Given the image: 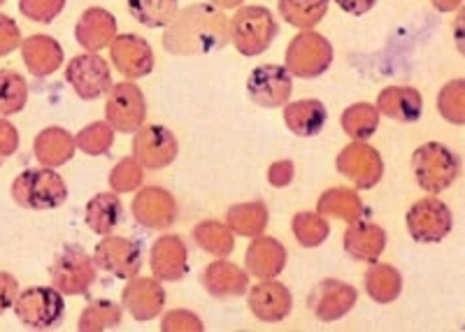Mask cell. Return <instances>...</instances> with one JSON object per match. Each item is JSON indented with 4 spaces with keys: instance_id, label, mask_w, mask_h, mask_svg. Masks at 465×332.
Masks as SVG:
<instances>
[{
    "instance_id": "f35d334b",
    "label": "cell",
    "mask_w": 465,
    "mask_h": 332,
    "mask_svg": "<svg viewBox=\"0 0 465 332\" xmlns=\"http://www.w3.org/2000/svg\"><path fill=\"white\" fill-rule=\"evenodd\" d=\"M119 323H122V305L112 300H94L84 307L77 327L82 332H101L112 330Z\"/></svg>"
},
{
    "instance_id": "db71d44e",
    "label": "cell",
    "mask_w": 465,
    "mask_h": 332,
    "mask_svg": "<svg viewBox=\"0 0 465 332\" xmlns=\"http://www.w3.org/2000/svg\"><path fill=\"white\" fill-rule=\"evenodd\" d=\"M0 163H3V159H0Z\"/></svg>"
},
{
    "instance_id": "9c48e42d",
    "label": "cell",
    "mask_w": 465,
    "mask_h": 332,
    "mask_svg": "<svg viewBox=\"0 0 465 332\" xmlns=\"http://www.w3.org/2000/svg\"><path fill=\"white\" fill-rule=\"evenodd\" d=\"M105 122L114 128V132H131L138 131L147 122V101L138 84L133 82H122L107 91L105 103Z\"/></svg>"
},
{
    "instance_id": "1f68e13d",
    "label": "cell",
    "mask_w": 465,
    "mask_h": 332,
    "mask_svg": "<svg viewBox=\"0 0 465 332\" xmlns=\"http://www.w3.org/2000/svg\"><path fill=\"white\" fill-rule=\"evenodd\" d=\"M331 0H277L282 19L301 31H312L328 15Z\"/></svg>"
},
{
    "instance_id": "277c9868",
    "label": "cell",
    "mask_w": 465,
    "mask_h": 332,
    "mask_svg": "<svg viewBox=\"0 0 465 332\" xmlns=\"http://www.w3.org/2000/svg\"><path fill=\"white\" fill-rule=\"evenodd\" d=\"M412 172L423 190L438 195L460 177V161L450 147L440 142H426L414 149Z\"/></svg>"
},
{
    "instance_id": "4316f807",
    "label": "cell",
    "mask_w": 465,
    "mask_h": 332,
    "mask_svg": "<svg viewBox=\"0 0 465 332\" xmlns=\"http://www.w3.org/2000/svg\"><path fill=\"white\" fill-rule=\"evenodd\" d=\"M33 151H35L37 163L43 168H61V165L73 159L74 151H77V144H74V138L65 128L49 126L37 132Z\"/></svg>"
},
{
    "instance_id": "44dd1931",
    "label": "cell",
    "mask_w": 465,
    "mask_h": 332,
    "mask_svg": "<svg viewBox=\"0 0 465 332\" xmlns=\"http://www.w3.org/2000/svg\"><path fill=\"white\" fill-rule=\"evenodd\" d=\"M342 247L349 259L359 260V263H375L386 249V230L377 223L356 219L344 230Z\"/></svg>"
},
{
    "instance_id": "ab89813d",
    "label": "cell",
    "mask_w": 465,
    "mask_h": 332,
    "mask_svg": "<svg viewBox=\"0 0 465 332\" xmlns=\"http://www.w3.org/2000/svg\"><path fill=\"white\" fill-rule=\"evenodd\" d=\"M74 144L80 151H84L86 156H103L112 149L114 144V128L107 122H94L89 126L82 128L74 138Z\"/></svg>"
},
{
    "instance_id": "83f0119b",
    "label": "cell",
    "mask_w": 465,
    "mask_h": 332,
    "mask_svg": "<svg viewBox=\"0 0 465 332\" xmlns=\"http://www.w3.org/2000/svg\"><path fill=\"white\" fill-rule=\"evenodd\" d=\"M328 119L326 105L322 101L307 98V101L289 103L284 107V123L298 138H314L323 131Z\"/></svg>"
},
{
    "instance_id": "c3c4849f",
    "label": "cell",
    "mask_w": 465,
    "mask_h": 332,
    "mask_svg": "<svg viewBox=\"0 0 465 332\" xmlns=\"http://www.w3.org/2000/svg\"><path fill=\"white\" fill-rule=\"evenodd\" d=\"M293 174H296V168H293L291 161H277V163L270 165L268 181L275 189H284V186H289L293 181Z\"/></svg>"
},
{
    "instance_id": "4fadbf2b",
    "label": "cell",
    "mask_w": 465,
    "mask_h": 332,
    "mask_svg": "<svg viewBox=\"0 0 465 332\" xmlns=\"http://www.w3.org/2000/svg\"><path fill=\"white\" fill-rule=\"evenodd\" d=\"M95 268L116 279H131L143 269V249L138 242L119 235H103L94 251Z\"/></svg>"
},
{
    "instance_id": "ac0fdd59",
    "label": "cell",
    "mask_w": 465,
    "mask_h": 332,
    "mask_svg": "<svg viewBox=\"0 0 465 332\" xmlns=\"http://www.w3.org/2000/svg\"><path fill=\"white\" fill-rule=\"evenodd\" d=\"M124 309L131 314L135 321H153L163 314L165 307V288L156 277H131L122 293Z\"/></svg>"
},
{
    "instance_id": "7c38bea8",
    "label": "cell",
    "mask_w": 465,
    "mask_h": 332,
    "mask_svg": "<svg viewBox=\"0 0 465 332\" xmlns=\"http://www.w3.org/2000/svg\"><path fill=\"white\" fill-rule=\"evenodd\" d=\"M335 168L342 177H347L356 189L371 190L384 177V161L380 151L368 142H351L338 153Z\"/></svg>"
},
{
    "instance_id": "d590c367",
    "label": "cell",
    "mask_w": 465,
    "mask_h": 332,
    "mask_svg": "<svg viewBox=\"0 0 465 332\" xmlns=\"http://www.w3.org/2000/svg\"><path fill=\"white\" fill-rule=\"evenodd\" d=\"M135 22L147 28H165L180 12V0H126Z\"/></svg>"
},
{
    "instance_id": "7a4b0ae2",
    "label": "cell",
    "mask_w": 465,
    "mask_h": 332,
    "mask_svg": "<svg viewBox=\"0 0 465 332\" xmlns=\"http://www.w3.org/2000/svg\"><path fill=\"white\" fill-rule=\"evenodd\" d=\"M12 198L24 210H56L68 200V186L56 170H26L12 181Z\"/></svg>"
},
{
    "instance_id": "d6a6232c",
    "label": "cell",
    "mask_w": 465,
    "mask_h": 332,
    "mask_svg": "<svg viewBox=\"0 0 465 332\" xmlns=\"http://www.w3.org/2000/svg\"><path fill=\"white\" fill-rule=\"evenodd\" d=\"M344 135L354 140V142H368L380 128V112L371 103H354L340 116Z\"/></svg>"
},
{
    "instance_id": "ba28073f",
    "label": "cell",
    "mask_w": 465,
    "mask_h": 332,
    "mask_svg": "<svg viewBox=\"0 0 465 332\" xmlns=\"http://www.w3.org/2000/svg\"><path fill=\"white\" fill-rule=\"evenodd\" d=\"M52 286L64 296H82L94 286L95 263L82 247H65L49 268Z\"/></svg>"
},
{
    "instance_id": "9a60e30c",
    "label": "cell",
    "mask_w": 465,
    "mask_h": 332,
    "mask_svg": "<svg viewBox=\"0 0 465 332\" xmlns=\"http://www.w3.org/2000/svg\"><path fill=\"white\" fill-rule=\"evenodd\" d=\"M356 298H359V293L347 281L323 279L312 288V293L307 298V307L312 309L319 321L333 323L354 309Z\"/></svg>"
},
{
    "instance_id": "d6986e66",
    "label": "cell",
    "mask_w": 465,
    "mask_h": 332,
    "mask_svg": "<svg viewBox=\"0 0 465 332\" xmlns=\"http://www.w3.org/2000/svg\"><path fill=\"white\" fill-rule=\"evenodd\" d=\"M247 305L259 321L280 323L293 309V296L282 281L261 279L254 288L249 290Z\"/></svg>"
},
{
    "instance_id": "7402d4cb",
    "label": "cell",
    "mask_w": 465,
    "mask_h": 332,
    "mask_svg": "<svg viewBox=\"0 0 465 332\" xmlns=\"http://www.w3.org/2000/svg\"><path fill=\"white\" fill-rule=\"evenodd\" d=\"M244 265H247L249 275L256 277V279H275V277L282 275V269L286 268L284 244L275 238L256 235L247 247Z\"/></svg>"
},
{
    "instance_id": "5bb4252c",
    "label": "cell",
    "mask_w": 465,
    "mask_h": 332,
    "mask_svg": "<svg viewBox=\"0 0 465 332\" xmlns=\"http://www.w3.org/2000/svg\"><path fill=\"white\" fill-rule=\"evenodd\" d=\"M293 91V74L284 65L265 63L252 70L247 80L249 101L261 107H282Z\"/></svg>"
},
{
    "instance_id": "cb8c5ba5",
    "label": "cell",
    "mask_w": 465,
    "mask_h": 332,
    "mask_svg": "<svg viewBox=\"0 0 465 332\" xmlns=\"http://www.w3.org/2000/svg\"><path fill=\"white\" fill-rule=\"evenodd\" d=\"M22 58L28 73L37 80H43L64 65V47L52 35L37 33V35L22 40Z\"/></svg>"
},
{
    "instance_id": "f546056e",
    "label": "cell",
    "mask_w": 465,
    "mask_h": 332,
    "mask_svg": "<svg viewBox=\"0 0 465 332\" xmlns=\"http://www.w3.org/2000/svg\"><path fill=\"white\" fill-rule=\"evenodd\" d=\"M365 290L377 305H391L401 298L402 277L393 265L371 263V269L365 272Z\"/></svg>"
},
{
    "instance_id": "bcb514c9",
    "label": "cell",
    "mask_w": 465,
    "mask_h": 332,
    "mask_svg": "<svg viewBox=\"0 0 465 332\" xmlns=\"http://www.w3.org/2000/svg\"><path fill=\"white\" fill-rule=\"evenodd\" d=\"M16 296H19V281L10 272H0V317L15 305Z\"/></svg>"
},
{
    "instance_id": "ee69618b",
    "label": "cell",
    "mask_w": 465,
    "mask_h": 332,
    "mask_svg": "<svg viewBox=\"0 0 465 332\" xmlns=\"http://www.w3.org/2000/svg\"><path fill=\"white\" fill-rule=\"evenodd\" d=\"M161 330L163 332H201L205 330V323L198 314L189 309H173L161 318Z\"/></svg>"
},
{
    "instance_id": "603a6c76",
    "label": "cell",
    "mask_w": 465,
    "mask_h": 332,
    "mask_svg": "<svg viewBox=\"0 0 465 332\" xmlns=\"http://www.w3.org/2000/svg\"><path fill=\"white\" fill-rule=\"evenodd\" d=\"M116 37V19L112 12L103 7H89L82 12L80 22L74 26V40L86 52H101L110 47Z\"/></svg>"
},
{
    "instance_id": "836d02e7",
    "label": "cell",
    "mask_w": 465,
    "mask_h": 332,
    "mask_svg": "<svg viewBox=\"0 0 465 332\" xmlns=\"http://www.w3.org/2000/svg\"><path fill=\"white\" fill-rule=\"evenodd\" d=\"M317 211L326 219L333 217L351 223L356 221V219L363 217V202H361L356 190L328 189L326 193H322V198H319Z\"/></svg>"
},
{
    "instance_id": "6da1fadb",
    "label": "cell",
    "mask_w": 465,
    "mask_h": 332,
    "mask_svg": "<svg viewBox=\"0 0 465 332\" xmlns=\"http://www.w3.org/2000/svg\"><path fill=\"white\" fill-rule=\"evenodd\" d=\"M231 43V19L210 3L189 5L165 26L163 47L174 56H205Z\"/></svg>"
},
{
    "instance_id": "f907efd6",
    "label": "cell",
    "mask_w": 465,
    "mask_h": 332,
    "mask_svg": "<svg viewBox=\"0 0 465 332\" xmlns=\"http://www.w3.org/2000/svg\"><path fill=\"white\" fill-rule=\"evenodd\" d=\"M430 3L438 12H456L463 5V0H430Z\"/></svg>"
},
{
    "instance_id": "5b68a950",
    "label": "cell",
    "mask_w": 465,
    "mask_h": 332,
    "mask_svg": "<svg viewBox=\"0 0 465 332\" xmlns=\"http://www.w3.org/2000/svg\"><path fill=\"white\" fill-rule=\"evenodd\" d=\"M286 65L293 77L317 80L333 63V44L317 31H301L286 47Z\"/></svg>"
},
{
    "instance_id": "ffe728a7",
    "label": "cell",
    "mask_w": 465,
    "mask_h": 332,
    "mask_svg": "<svg viewBox=\"0 0 465 332\" xmlns=\"http://www.w3.org/2000/svg\"><path fill=\"white\" fill-rule=\"evenodd\" d=\"M153 277L159 281H180L189 269V251L180 235H163L153 242L149 253Z\"/></svg>"
},
{
    "instance_id": "8d00e7d4",
    "label": "cell",
    "mask_w": 465,
    "mask_h": 332,
    "mask_svg": "<svg viewBox=\"0 0 465 332\" xmlns=\"http://www.w3.org/2000/svg\"><path fill=\"white\" fill-rule=\"evenodd\" d=\"M291 228H293L298 244L305 249L322 247L331 235V223L319 211H298L291 221Z\"/></svg>"
},
{
    "instance_id": "f1b7e54d",
    "label": "cell",
    "mask_w": 465,
    "mask_h": 332,
    "mask_svg": "<svg viewBox=\"0 0 465 332\" xmlns=\"http://www.w3.org/2000/svg\"><path fill=\"white\" fill-rule=\"evenodd\" d=\"M124 221V207L119 193H98L86 202L84 223L95 235H112L114 228Z\"/></svg>"
},
{
    "instance_id": "74e56055",
    "label": "cell",
    "mask_w": 465,
    "mask_h": 332,
    "mask_svg": "<svg viewBox=\"0 0 465 332\" xmlns=\"http://www.w3.org/2000/svg\"><path fill=\"white\" fill-rule=\"evenodd\" d=\"M28 84L24 74L15 70H0V116H12L26 107Z\"/></svg>"
},
{
    "instance_id": "e575fe53",
    "label": "cell",
    "mask_w": 465,
    "mask_h": 332,
    "mask_svg": "<svg viewBox=\"0 0 465 332\" xmlns=\"http://www.w3.org/2000/svg\"><path fill=\"white\" fill-rule=\"evenodd\" d=\"M191 238L203 251H207L210 256H217V259H226L231 256L232 249H235V238H232V230L226 223L219 221H201L193 230H191Z\"/></svg>"
},
{
    "instance_id": "52a82bcc",
    "label": "cell",
    "mask_w": 465,
    "mask_h": 332,
    "mask_svg": "<svg viewBox=\"0 0 465 332\" xmlns=\"http://www.w3.org/2000/svg\"><path fill=\"white\" fill-rule=\"evenodd\" d=\"M405 223L414 242L438 244L451 232L454 217H451L450 207L444 205L438 195H429L407 210Z\"/></svg>"
},
{
    "instance_id": "e0dca14e",
    "label": "cell",
    "mask_w": 465,
    "mask_h": 332,
    "mask_svg": "<svg viewBox=\"0 0 465 332\" xmlns=\"http://www.w3.org/2000/svg\"><path fill=\"white\" fill-rule=\"evenodd\" d=\"M110 56L116 70L128 80H143L153 70V52L144 37L122 33L110 43Z\"/></svg>"
},
{
    "instance_id": "8fae6325",
    "label": "cell",
    "mask_w": 465,
    "mask_h": 332,
    "mask_svg": "<svg viewBox=\"0 0 465 332\" xmlns=\"http://www.w3.org/2000/svg\"><path fill=\"white\" fill-rule=\"evenodd\" d=\"M65 82L82 101H95L112 89L110 65L95 52L80 54L70 58V63L65 65Z\"/></svg>"
},
{
    "instance_id": "816d5d0a",
    "label": "cell",
    "mask_w": 465,
    "mask_h": 332,
    "mask_svg": "<svg viewBox=\"0 0 465 332\" xmlns=\"http://www.w3.org/2000/svg\"><path fill=\"white\" fill-rule=\"evenodd\" d=\"M244 0H210V5H214L217 10H238L242 7Z\"/></svg>"
},
{
    "instance_id": "f6af8a7d",
    "label": "cell",
    "mask_w": 465,
    "mask_h": 332,
    "mask_svg": "<svg viewBox=\"0 0 465 332\" xmlns=\"http://www.w3.org/2000/svg\"><path fill=\"white\" fill-rule=\"evenodd\" d=\"M16 47H22V31L12 16L0 15V58L12 54Z\"/></svg>"
},
{
    "instance_id": "2e32d148",
    "label": "cell",
    "mask_w": 465,
    "mask_h": 332,
    "mask_svg": "<svg viewBox=\"0 0 465 332\" xmlns=\"http://www.w3.org/2000/svg\"><path fill=\"white\" fill-rule=\"evenodd\" d=\"M133 217L149 230H168L177 221V200L161 186H147L133 198Z\"/></svg>"
},
{
    "instance_id": "30bf717a",
    "label": "cell",
    "mask_w": 465,
    "mask_h": 332,
    "mask_svg": "<svg viewBox=\"0 0 465 332\" xmlns=\"http://www.w3.org/2000/svg\"><path fill=\"white\" fill-rule=\"evenodd\" d=\"M180 144L173 131L159 123H144L133 138V159L144 170H163L177 161Z\"/></svg>"
},
{
    "instance_id": "b9f144b4",
    "label": "cell",
    "mask_w": 465,
    "mask_h": 332,
    "mask_svg": "<svg viewBox=\"0 0 465 332\" xmlns=\"http://www.w3.org/2000/svg\"><path fill=\"white\" fill-rule=\"evenodd\" d=\"M144 181V168L133 159H122L112 168L110 186L114 193H133Z\"/></svg>"
},
{
    "instance_id": "d4e9b609",
    "label": "cell",
    "mask_w": 465,
    "mask_h": 332,
    "mask_svg": "<svg viewBox=\"0 0 465 332\" xmlns=\"http://www.w3.org/2000/svg\"><path fill=\"white\" fill-rule=\"evenodd\" d=\"M377 112L393 122L414 123L423 114V95L412 86H386L377 95Z\"/></svg>"
},
{
    "instance_id": "f5cc1de1",
    "label": "cell",
    "mask_w": 465,
    "mask_h": 332,
    "mask_svg": "<svg viewBox=\"0 0 465 332\" xmlns=\"http://www.w3.org/2000/svg\"><path fill=\"white\" fill-rule=\"evenodd\" d=\"M3 3H5V0H0V5H3Z\"/></svg>"
},
{
    "instance_id": "7dc6e473",
    "label": "cell",
    "mask_w": 465,
    "mask_h": 332,
    "mask_svg": "<svg viewBox=\"0 0 465 332\" xmlns=\"http://www.w3.org/2000/svg\"><path fill=\"white\" fill-rule=\"evenodd\" d=\"M16 149H19V132H16V126L7 122V119H0V159H10Z\"/></svg>"
},
{
    "instance_id": "60d3db41",
    "label": "cell",
    "mask_w": 465,
    "mask_h": 332,
    "mask_svg": "<svg viewBox=\"0 0 465 332\" xmlns=\"http://www.w3.org/2000/svg\"><path fill=\"white\" fill-rule=\"evenodd\" d=\"M438 112L454 126L465 123V80H451L440 89Z\"/></svg>"
},
{
    "instance_id": "8992f818",
    "label": "cell",
    "mask_w": 465,
    "mask_h": 332,
    "mask_svg": "<svg viewBox=\"0 0 465 332\" xmlns=\"http://www.w3.org/2000/svg\"><path fill=\"white\" fill-rule=\"evenodd\" d=\"M16 318L28 327L45 330L54 327L65 314L64 293L56 290L54 286H33L19 293L15 300Z\"/></svg>"
},
{
    "instance_id": "681fc988",
    "label": "cell",
    "mask_w": 465,
    "mask_h": 332,
    "mask_svg": "<svg viewBox=\"0 0 465 332\" xmlns=\"http://www.w3.org/2000/svg\"><path fill=\"white\" fill-rule=\"evenodd\" d=\"M375 3L377 0H335V5H338L340 10H344L347 15H354V16L371 12L372 7H375Z\"/></svg>"
},
{
    "instance_id": "484cf974",
    "label": "cell",
    "mask_w": 465,
    "mask_h": 332,
    "mask_svg": "<svg viewBox=\"0 0 465 332\" xmlns=\"http://www.w3.org/2000/svg\"><path fill=\"white\" fill-rule=\"evenodd\" d=\"M203 286L214 298H238L249 288V277L231 260H214L203 269Z\"/></svg>"
},
{
    "instance_id": "3957f363",
    "label": "cell",
    "mask_w": 465,
    "mask_h": 332,
    "mask_svg": "<svg viewBox=\"0 0 465 332\" xmlns=\"http://www.w3.org/2000/svg\"><path fill=\"white\" fill-rule=\"evenodd\" d=\"M277 33H280V26H277L275 15L268 7H238V12L231 19L232 44L247 58L263 54L270 44L275 43Z\"/></svg>"
},
{
    "instance_id": "7bdbcfd3",
    "label": "cell",
    "mask_w": 465,
    "mask_h": 332,
    "mask_svg": "<svg viewBox=\"0 0 465 332\" xmlns=\"http://www.w3.org/2000/svg\"><path fill=\"white\" fill-rule=\"evenodd\" d=\"M19 10L37 24H52L65 10V0H19Z\"/></svg>"
},
{
    "instance_id": "4dcf8cb0",
    "label": "cell",
    "mask_w": 465,
    "mask_h": 332,
    "mask_svg": "<svg viewBox=\"0 0 465 332\" xmlns=\"http://www.w3.org/2000/svg\"><path fill=\"white\" fill-rule=\"evenodd\" d=\"M226 226L231 228L232 235H240V238L263 235L265 226H268V207L261 200L232 205L226 211Z\"/></svg>"
}]
</instances>
